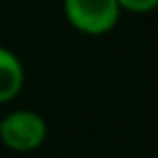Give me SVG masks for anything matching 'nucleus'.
I'll list each match as a JSON object with an SVG mask.
<instances>
[{"instance_id":"1","label":"nucleus","mask_w":158,"mask_h":158,"mask_svg":"<svg viewBox=\"0 0 158 158\" xmlns=\"http://www.w3.org/2000/svg\"><path fill=\"white\" fill-rule=\"evenodd\" d=\"M118 0H63V16L72 30L89 37L112 33L121 21Z\"/></svg>"},{"instance_id":"2","label":"nucleus","mask_w":158,"mask_h":158,"mask_svg":"<svg viewBox=\"0 0 158 158\" xmlns=\"http://www.w3.org/2000/svg\"><path fill=\"white\" fill-rule=\"evenodd\" d=\"M49 137L47 118L35 109H12L0 116V142L14 153L37 151Z\"/></svg>"},{"instance_id":"3","label":"nucleus","mask_w":158,"mask_h":158,"mask_svg":"<svg viewBox=\"0 0 158 158\" xmlns=\"http://www.w3.org/2000/svg\"><path fill=\"white\" fill-rule=\"evenodd\" d=\"M23 86H26L23 60L10 47L0 44V107L19 98Z\"/></svg>"},{"instance_id":"4","label":"nucleus","mask_w":158,"mask_h":158,"mask_svg":"<svg viewBox=\"0 0 158 158\" xmlns=\"http://www.w3.org/2000/svg\"><path fill=\"white\" fill-rule=\"evenodd\" d=\"M118 5L123 12H130V14H149L158 10V0H118Z\"/></svg>"}]
</instances>
